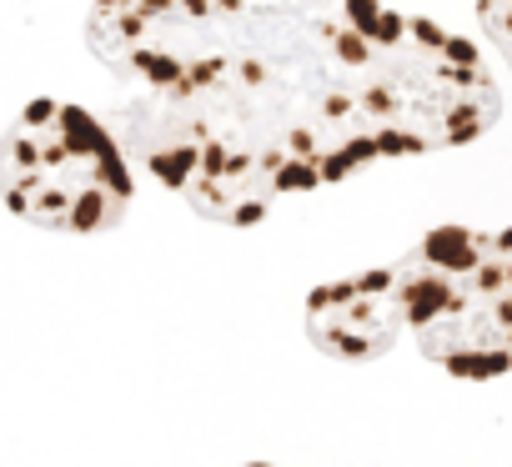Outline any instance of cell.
Instances as JSON below:
<instances>
[{"label": "cell", "mask_w": 512, "mask_h": 467, "mask_svg": "<svg viewBox=\"0 0 512 467\" xmlns=\"http://www.w3.org/2000/svg\"><path fill=\"white\" fill-rule=\"evenodd\" d=\"M86 46L121 81L106 121L131 161L221 226L502 116L467 36L382 0H91Z\"/></svg>", "instance_id": "1"}, {"label": "cell", "mask_w": 512, "mask_h": 467, "mask_svg": "<svg viewBox=\"0 0 512 467\" xmlns=\"http://www.w3.org/2000/svg\"><path fill=\"white\" fill-rule=\"evenodd\" d=\"M407 337L452 377L512 372V226H437L397 262Z\"/></svg>", "instance_id": "2"}, {"label": "cell", "mask_w": 512, "mask_h": 467, "mask_svg": "<svg viewBox=\"0 0 512 467\" xmlns=\"http://www.w3.org/2000/svg\"><path fill=\"white\" fill-rule=\"evenodd\" d=\"M131 151L111 121L71 101H31L6 136V201L21 221L96 237L126 221Z\"/></svg>", "instance_id": "3"}, {"label": "cell", "mask_w": 512, "mask_h": 467, "mask_svg": "<svg viewBox=\"0 0 512 467\" xmlns=\"http://www.w3.org/2000/svg\"><path fill=\"white\" fill-rule=\"evenodd\" d=\"M407 332L397 267L362 272L307 297V337L337 362H377Z\"/></svg>", "instance_id": "4"}, {"label": "cell", "mask_w": 512, "mask_h": 467, "mask_svg": "<svg viewBox=\"0 0 512 467\" xmlns=\"http://www.w3.org/2000/svg\"><path fill=\"white\" fill-rule=\"evenodd\" d=\"M477 21L487 41L502 51V61L512 66V0H477Z\"/></svg>", "instance_id": "5"}, {"label": "cell", "mask_w": 512, "mask_h": 467, "mask_svg": "<svg viewBox=\"0 0 512 467\" xmlns=\"http://www.w3.org/2000/svg\"><path fill=\"white\" fill-rule=\"evenodd\" d=\"M251 467H267V462H251Z\"/></svg>", "instance_id": "6"}]
</instances>
